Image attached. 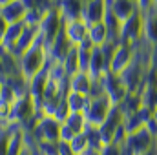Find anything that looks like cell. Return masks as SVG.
I'll use <instances>...</instances> for the list:
<instances>
[{
    "label": "cell",
    "instance_id": "cell-1",
    "mask_svg": "<svg viewBox=\"0 0 157 155\" xmlns=\"http://www.w3.org/2000/svg\"><path fill=\"white\" fill-rule=\"evenodd\" d=\"M48 60L49 59H48L46 46H44V42H42V39L39 35L37 40L18 57V71L26 80H29L31 77H35L40 70L46 68Z\"/></svg>",
    "mask_w": 157,
    "mask_h": 155
},
{
    "label": "cell",
    "instance_id": "cell-2",
    "mask_svg": "<svg viewBox=\"0 0 157 155\" xmlns=\"http://www.w3.org/2000/svg\"><path fill=\"white\" fill-rule=\"evenodd\" d=\"M113 104L110 102V99L101 93V95H93L88 99V106L84 110V117H86V122L90 128H99L104 119L108 117V113L112 112Z\"/></svg>",
    "mask_w": 157,
    "mask_h": 155
},
{
    "label": "cell",
    "instance_id": "cell-3",
    "mask_svg": "<svg viewBox=\"0 0 157 155\" xmlns=\"http://www.w3.org/2000/svg\"><path fill=\"white\" fill-rule=\"evenodd\" d=\"M155 139L154 135L148 131L146 124H143L141 128L130 131L126 135V142H124V148L130 155H143L146 152H150L154 146H155Z\"/></svg>",
    "mask_w": 157,
    "mask_h": 155
},
{
    "label": "cell",
    "instance_id": "cell-4",
    "mask_svg": "<svg viewBox=\"0 0 157 155\" xmlns=\"http://www.w3.org/2000/svg\"><path fill=\"white\" fill-rule=\"evenodd\" d=\"M119 42L137 46L143 42V13L135 11L130 18L121 22V31H119Z\"/></svg>",
    "mask_w": 157,
    "mask_h": 155
},
{
    "label": "cell",
    "instance_id": "cell-5",
    "mask_svg": "<svg viewBox=\"0 0 157 155\" xmlns=\"http://www.w3.org/2000/svg\"><path fill=\"white\" fill-rule=\"evenodd\" d=\"M124 126V113L121 112V108L119 106H113L112 108V112L108 113V117L104 119V122L97 128V133H99V137H101V142H102V146H106V144H112L113 142V139H115V135H117V131Z\"/></svg>",
    "mask_w": 157,
    "mask_h": 155
},
{
    "label": "cell",
    "instance_id": "cell-6",
    "mask_svg": "<svg viewBox=\"0 0 157 155\" xmlns=\"http://www.w3.org/2000/svg\"><path fill=\"white\" fill-rule=\"evenodd\" d=\"M62 26H64V20H62V17H60V13H59L57 7L49 9L44 15V18H42V22H40V26H39V35H40V39H42V42H44V46H46V49L55 40V37L60 33Z\"/></svg>",
    "mask_w": 157,
    "mask_h": 155
},
{
    "label": "cell",
    "instance_id": "cell-7",
    "mask_svg": "<svg viewBox=\"0 0 157 155\" xmlns=\"http://www.w3.org/2000/svg\"><path fill=\"white\" fill-rule=\"evenodd\" d=\"M135 59V46L117 42L113 47V53L110 57V64H108V71L113 75H121Z\"/></svg>",
    "mask_w": 157,
    "mask_h": 155
},
{
    "label": "cell",
    "instance_id": "cell-8",
    "mask_svg": "<svg viewBox=\"0 0 157 155\" xmlns=\"http://www.w3.org/2000/svg\"><path fill=\"white\" fill-rule=\"evenodd\" d=\"M99 80H101V86H102L104 95L110 99V102H112L113 106H119V104L128 97V91H126L124 84L121 82L119 75H113V73L106 71Z\"/></svg>",
    "mask_w": 157,
    "mask_h": 155
},
{
    "label": "cell",
    "instance_id": "cell-9",
    "mask_svg": "<svg viewBox=\"0 0 157 155\" xmlns=\"http://www.w3.org/2000/svg\"><path fill=\"white\" fill-rule=\"evenodd\" d=\"M143 42L150 47H157V7L143 13Z\"/></svg>",
    "mask_w": 157,
    "mask_h": 155
},
{
    "label": "cell",
    "instance_id": "cell-10",
    "mask_svg": "<svg viewBox=\"0 0 157 155\" xmlns=\"http://www.w3.org/2000/svg\"><path fill=\"white\" fill-rule=\"evenodd\" d=\"M62 29H64V35H66L68 42L71 46H75V47L84 39H88V24L82 18L71 20V22H64V28Z\"/></svg>",
    "mask_w": 157,
    "mask_h": 155
},
{
    "label": "cell",
    "instance_id": "cell-11",
    "mask_svg": "<svg viewBox=\"0 0 157 155\" xmlns=\"http://www.w3.org/2000/svg\"><path fill=\"white\" fill-rule=\"evenodd\" d=\"M106 15V0H90L82 6V20L86 24L102 22Z\"/></svg>",
    "mask_w": 157,
    "mask_h": 155
},
{
    "label": "cell",
    "instance_id": "cell-12",
    "mask_svg": "<svg viewBox=\"0 0 157 155\" xmlns=\"http://www.w3.org/2000/svg\"><path fill=\"white\" fill-rule=\"evenodd\" d=\"M108 71V59L104 55V51L101 47H93L91 55H90V68H88V75L97 80Z\"/></svg>",
    "mask_w": 157,
    "mask_h": 155
},
{
    "label": "cell",
    "instance_id": "cell-13",
    "mask_svg": "<svg viewBox=\"0 0 157 155\" xmlns=\"http://www.w3.org/2000/svg\"><path fill=\"white\" fill-rule=\"evenodd\" d=\"M106 9L112 11L119 22H124L137 11V6L133 0H106Z\"/></svg>",
    "mask_w": 157,
    "mask_h": 155
},
{
    "label": "cell",
    "instance_id": "cell-14",
    "mask_svg": "<svg viewBox=\"0 0 157 155\" xmlns=\"http://www.w3.org/2000/svg\"><path fill=\"white\" fill-rule=\"evenodd\" d=\"M62 28H64V26H62ZM71 47H73V46L68 42L66 35H64V29H60V33L55 37V40H53V42L48 46V49H46V51H48V59H49V60H59V62H60Z\"/></svg>",
    "mask_w": 157,
    "mask_h": 155
},
{
    "label": "cell",
    "instance_id": "cell-15",
    "mask_svg": "<svg viewBox=\"0 0 157 155\" xmlns=\"http://www.w3.org/2000/svg\"><path fill=\"white\" fill-rule=\"evenodd\" d=\"M82 2L80 0H57V9L64 22L82 18Z\"/></svg>",
    "mask_w": 157,
    "mask_h": 155
},
{
    "label": "cell",
    "instance_id": "cell-16",
    "mask_svg": "<svg viewBox=\"0 0 157 155\" xmlns=\"http://www.w3.org/2000/svg\"><path fill=\"white\" fill-rule=\"evenodd\" d=\"M0 15L4 17V20L7 24H15V22H22L24 15H26V7L22 6L20 0H11L0 6Z\"/></svg>",
    "mask_w": 157,
    "mask_h": 155
},
{
    "label": "cell",
    "instance_id": "cell-17",
    "mask_svg": "<svg viewBox=\"0 0 157 155\" xmlns=\"http://www.w3.org/2000/svg\"><path fill=\"white\" fill-rule=\"evenodd\" d=\"M93 88V78L84 71H77L75 75L68 78V91H75L82 95H90Z\"/></svg>",
    "mask_w": 157,
    "mask_h": 155
},
{
    "label": "cell",
    "instance_id": "cell-18",
    "mask_svg": "<svg viewBox=\"0 0 157 155\" xmlns=\"http://www.w3.org/2000/svg\"><path fill=\"white\" fill-rule=\"evenodd\" d=\"M22 29H24V20L7 26V29H6V33H4V39L0 42V47H2L6 53H11V49L15 47V44H17L18 37H20Z\"/></svg>",
    "mask_w": 157,
    "mask_h": 155
},
{
    "label": "cell",
    "instance_id": "cell-19",
    "mask_svg": "<svg viewBox=\"0 0 157 155\" xmlns=\"http://www.w3.org/2000/svg\"><path fill=\"white\" fill-rule=\"evenodd\" d=\"M88 40L95 46L101 47L104 46L108 40V29L104 26V22H95V24H88Z\"/></svg>",
    "mask_w": 157,
    "mask_h": 155
},
{
    "label": "cell",
    "instance_id": "cell-20",
    "mask_svg": "<svg viewBox=\"0 0 157 155\" xmlns=\"http://www.w3.org/2000/svg\"><path fill=\"white\" fill-rule=\"evenodd\" d=\"M64 99H66V104H68L70 113H84L90 97L88 95H82V93H75V91H66Z\"/></svg>",
    "mask_w": 157,
    "mask_h": 155
},
{
    "label": "cell",
    "instance_id": "cell-21",
    "mask_svg": "<svg viewBox=\"0 0 157 155\" xmlns=\"http://www.w3.org/2000/svg\"><path fill=\"white\" fill-rule=\"evenodd\" d=\"M60 64H62V68H64L66 77L68 78L71 77V75H75V73L78 71V59H77V47H75V46L66 53V57L60 60Z\"/></svg>",
    "mask_w": 157,
    "mask_h": 155
},
{
    "label": "cell",
    "instance_id": "cell-22",
    "mask_svg": "<svg viewBox=\"0 0 157 155\" xmlns=\"http://www.w3.org/2000/svg\"><path fill=\"white\" fill-rule=\"evenodd\" d=\"M68 148H70L71 155H82L86 150H90V141H88L86 131H84V133H77V135L68 142Z\"/></svg>",
    "mask_w": 157,
    "mask_h": 155
},
{
    "label": "cell",
    "instance_id": "cell-23",
    "mask_svg": "<svg viewBox=\"0 0 157 155\" xmlns=\"http://www.w3.org/2000/svg\"><path fill=\"white\" fill-rule=\"evenodd\" d=\"M64 124L70 126L75 133H84L88 130V122H86L84 113H70V115L64 119Z\"/></svg>",
    "mask_w": 157,
    "mask_h": 155
},
{
    "label": "cell",
    "instance_id": "cell-24",
    "mask_svg": "<svg viewBox=\"0 0 157 155\" xmlns=\"http://www.w3.org/2000/svg\"><path fill=\"white\" fill-rule=\"evenodd\" d=\"M91 49H93V47H91ZM91 49H84V47H77L78 71H84V73H88V68H90V55H91Z\"/></svg>",
    "mask_w": 157,
    "mask_h": 155
},
{
    "label": "cell",
    "instance_id": "cell-25",
    "mask_svg": "<svg viewBox=\"0 0 157 155\" xmlns=\"http://www.w3.org/2000/svg\"><path fill=\"white\" fill-rule=\"evenodd\" d=\"M7 142H9V128L0 126V155H7Z\"/></svg>",
    "mask_w": 157,
    "mask_h": 155
},
{
    "label": "cell",
    "instance_id": "cell-26",
    "mask_svg": "<svg viewBox=\"0 0 157 155\" xmlns=\"http://www.w3.org/2000/svg\"><path fill=\"white\" fill-rule=\"evenodd\" d=\"M75 135H77V133H75V131H73L70 126H66L64 122H60V137H59V139H60V142L68 144V142H70V141H71Z\"/></svg>",
    "mask_w": 157,
    "mask_h": 155
},
{
    "label": "cell",
    "instance_id": "cell-27",
    "mask_svg": "<svg viewBox=\"0 0 157 155\" xmlns=\"http://www.w3.org/2000/svg\"><path fill=\"white\" fill-rule=\"evenodd\" d=\"M135 6H137V11L146 13L154 7V0H135Z\"/></svg>",
    "mask_w": 157,
    "mask_h": 155
},
{
    "label": "cell",
    "instance_id": "cell-28",
    "mask_svg": "<svg viewBox=\"0 0 157 155\" xmlns=\"http://www.w3.org/2000/svg\"><path fill=\"white\" fill-rule=\"evenodd\" d=\"M7 26H9V24H7V22L4 20V17L0 15V42H2V39H4V33H6V29H7Z\"/></svg>",
    "mask_w": 157,
    "mask_h": 155
},
{
    "label": "cell",
    "instance_id": "cell-29",
    "mask_svg": "<svg viewBox=\"0 0 157 155\" xmlns=\"http://www.w3.org/2000/svg\"><path fill=\"white\" fill-rule=\"evenodd\" d=\"M150 119L154 120V124L157 126V106L154 108V110H152V113H150Z\"/></svg>",
    "mask_w": 157,
    "mask_h": 155
},
{
    "label": "cell",
    "instance_id": "cell-30",
    "mask_svg": "<svg viewBox=\"0 0 157 155\" xmlns=\"http://www.w3.org/2000/svg\"><path fill=\"white\" fill-rule=\"evenodd\" d=\"M82 155H99V152H97V150H91V148H90V150H86V152H84Z\"/></svg>",
    "mask_w": 157,
    "mask_h": 155
},
{
    "label": "cell",
    "instance_id": "cell-31",
    "mask_svg": "<svg viewBox=\"0 0 157 155\" xmlns=\"http://www.w3.org/2000/svg\"><path fill=\"white\" fill-rule=\"evenodd\" d=\"M20 155H33V152H31L29 148H26V150H24V152H22Z\"/></svg>",
    "mask_w": 157,
    "mask_h": 155
},
{
    "label": "cell",
    "instance_id": "cell-32",
    "mask_svg": "<svg viewBox=\"0 0 157 155\" xmlns=\"http://www.w3.org/2000/svg\"><path fill=\"white\" fill-rule=\"evenodd\" d=\"M6 2H11V0H0V6H2V4H6Z\"/></svg>",
    "mask_w": 157,
    "mask_h": 155
},
{
    "label": "cell",
    "instance_id": "cell-33",
    "mask_svg": "<svg viewBox=\"0 0 157 155\" xmlns=\"http://www.w3.org/2000/svg\"><path fill=\"white\" fill-rule=\"evenodd\" d=\"M154 7H157V0H154Z\"/></svg>",
    "mask_w": 157,
    "mask_h": 155
},
{
    "label": "cell",
    "instance_id": "cell-34",
    "mask_svg": "<svg viewBox=\"0 0 157 155\" xmlns=\"http://www.w3.org/2000/svg\"><path fill=\"white\" fill-rule=\"evenodd\" d=\"M80 2H82V4H86V2H90V0H80Z\"/></svg>",
    "mask_w": 157,
    "mask_h": 155
},
{
    "label": "cell",
    "instance_id": "cell-35",
    "mask_svg": "<svg viewBox=\"0 0 157 155\" xmlns=\"http://www.w3.org/2000/svg\"><path fill=\"white\" fill-rule=\"evenodd\" d=\"M2 84H4V82H2V80H0V91H2Z\"/></svg>",
    "mask_w": 157,
    "mask_h": 155
},
{
    "label": "cell",
    "instance_id": "cell-36",
    "mask_svg": "<svg viewBox=\"0 0 157 155\" xmlns=\"http://www.w3.org/2000/svg\"><path fill=\"white\" fill-rule=\"evenodd\" d=\"M155 155H157V142H155Z\"/></svg>",
    "mask_w": 157,
    "mask_h": 155
}]
</instances>
